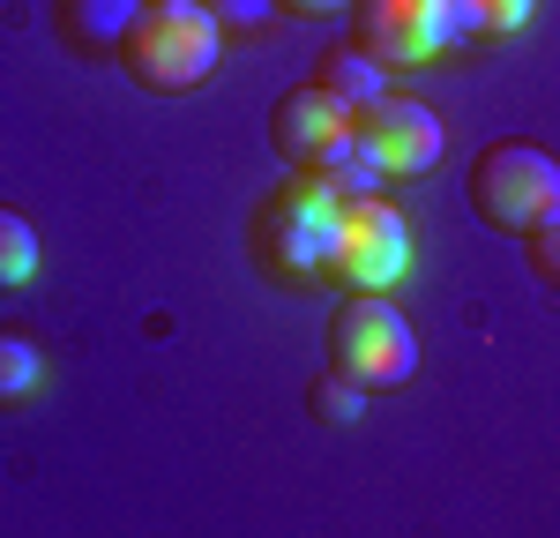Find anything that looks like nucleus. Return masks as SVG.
<instances>
[{"mask_svg":"<svg viewBox=\"0 0 560 538\" xmlns=\"http://www.w3.org/2000/svg\"><path fill=\"white\" fill-rule=\"evenodd\" d=\"M306 173H322L329 187H337V195H345V202H351V195H382V187H388V173L374 165V157H366V142H359V128H351V142H337L329 157H314Z\"/></svg>","mask_w":560,"mask_h":538,"instance_id":"obj_13","label":"nucleus"},{"mask_svg":"<svg viewBox=\"0 0 560 538\" xmlns=\"http://www.w3.org/2000/svg\"><path fill=\"white\" fill-rule=\"evenodd\" d=\"M135 8L142 0H52V31L83 60H113L120 38H128V23H135Z\"/></svg>","mask_w":560,"mask_h":538,"instance_id":"obj_9","label":"nucleus"},{"mask_svg":"<svg viewBox=\"0 0 560 538\" xmlns=\"http://www.w3.org/2000/svg\"><path fill=\"white\" fill-rule=\"evenodd\" d=\"M471 210L486 232H501V239H523L538 218H553L560 210V157L546 142H486L471 157Z\"/></svg>","mask_w":560,"mask_h":538,"instance_id":"obj_3","label":"nucleus"},{"mask_svg":"<svg viewBox=\"0 0 560 538\" xmlns=\"http://www.w3.org/2000/svg\"><path fill=\"white\" fill-rule=\"evenodd\" d=\"M351 128H359L366 157H374L388 179H427L433 165L448 157L441 113H433L427 97H411V90H388V97H374V105H366Z\"/></svg>","mask_w":560,"mask_h":538,"instance_id":"obj_6","label":"nucleus"},{"mask_svg":"<svg viewBox=\"0 0 560 538\" xmlns=\"http://www.w3.org/2000/svg\"><path fill=\"white\" fill-rule=\"evenodd\" d=\"M38 389H45V352L23 337V329L0 321V411H23Z\"/></svg>","mask_w":560,"mask_h":538,"instance_id":"obj_12","label":"nucleus"},{"mask_svg":"<svg viewBox=\"0 0 560 538\" xmlns=\"http://www.w3.org/2000/svg\"><path fill=\"white\" fill-rule=\"evenodd\" d=\"M419 269V239L411 218L388 195H351L337 218V255H329V284L345 292H396Z\"/></svg>","mask_w":560,"mask_h":538,"instance_id":"obj_5","label":"nucleus"},{"mask_svg":"<svg viewBox=\"0 0 560 538\" xmlns=\"http://www.w3.org/2000/svg\"><path fill=\"white\" fill-rule=\"evenodd\" d=\"M210 8H217V23H224V38H261L284 15L277 0H210Z\"/></svg>","mask_w":560,"mask_h":538,"instance_id":"obj_16","label":"nucleus"},{"mask_svg":"<svg viewBox=\"0 0 560 538\" xmlns=\"http://www.w3.org/2000/svg\"><path fill=\"white\" fill-rule=\"evenodd\" d=\"M538 0H448V52L456 45H509L516 31H530Z\"/></svg>","mask_w":560,"mask_h":538,"instance_id":"obj_11","label":"nucleus"},{"mask_svg":"<svg viewBox=\"0 0 560 538\" xmlns=\"http://www.w3.org/2000/svg\"><path fill=\"white\" fill-rule=\"evenodd\" d=\"M31 277H38V232L23 210L0 202V292H23Z\"/></svg>","mask_w":560,"mask_h":538,"instance_id":"obj_14","label":"nucleus"},{"mask_svg":"<svg viewBox=\"0 0 560 538\" xmlns=\"http://www.w3.org/2000/svg\"><path fill=\"white\" fill-rule=\"evenodd\" d=\"M314 83H322V90H329V97L351 113V120H359L374 97H388V90H396V68H382V60H374L359 38H337L322 60H314Z\"/></svg>","mask_w":560,"mask_h":538,"instance_id":"obj_10","label":"nucleus"},{"mask_svg":"<svg viewBox=\"0 0 560 538\" xmlns=\"http://www.w3.org/2000/svg\"><path fill=\"white\" fill-rule=\"evenodd\" d=\"M224 23H217L210 0H142L120 38V75L150 97H179V90H202L224 60Z\"/></svg>","mask_w":560,"mask_h":538,"instance_id":"obj_2","label":"nucleus"},{"mask_svg":"<svg viewBox=\"0 0 560 538\" xmlns=\"http://www.w3.org/2000/svg\"><path fill=\"white\" fill-rule=\"evenodd\" d=\"M284 15H306V23H329V15H345L351 0H277Z\"/></svg>","mask_w":560,"mask_h":538,"instance_id":"obj_18","label":"nucleus"},{"mask_svg":"<svg viewBox=\"0 0 560 538\" xmlns=\"http://www.w3.org/2000/svg\"><path fill=\"white\" fill-rule=\"evenodd\" d=\"M269 142H277L292 165H314V157H329L337 142H351V113L322 83H300V90L277 97V113H269Z\"/></svg>","mask_w":560,"mask_h":538,"instance_id":"obj_8","label":"nucleus"},{"mask_svg":"<svg viewBox=\"0 0 560 538\" xmlns=\"http://www.w3.org/2000/svg\"><path fill=\"white\" fill-rule=\"evenodd\" d=\"M329 366L351 374L366 397L374 389H404L419 374V329L388 292H345V307L329 314Z\"/></svg>","mask_w":560,"mask_h":538,"instance_id":"obj_4","label":"nucleus"},{"mask_svg":"<svg viewBox=\"0 0 560 538\" xmlns=\"http://www.w3.org/2000/svg\"><path fill=\"white\" fill-rule=\"evenodd\" d=\"M306 397H314V419H322V426H359V419H366V389H359L351 374H337V366H329Z\"/></svg>","mask_w":560,"mask_h":538,"instance_id":"obj_15","label":"nucleus"},{"mask_svg":"<svg viewBox=\"0 0 560 538\" xmlns=\"http://www.w3.org/2000/svg\"><path fill=\"white\" fill-rule=\"evenodd\" d=\"M337 218H345V195H337L322 173L292 165V173L255 202V224H247L261 277H269V284H284V292H314V284H329Z\"/></svg>","mask_w":560,"mask_h":538,"instance_id":"obj_1","label":"nucleus"},{"mask_svg":"<svg viewBox=\"0 0 560 538\" xmlns=\"http://www.w3.org/2000/svg\"><path fill=\"white\" fill-rule=\"evenodd\" d=\"M351 38L396 75L433 68L448 52V0H351Z\"/></svg>","mask_w":560,"mask_h":538,"instance_id":"obj_7","label":"nucleus"},{"mask_svg":"<svg viewBox=\"0 0 560 538\" xmlns=\"http://www.w3.org/2000/svg\"><path fill=\"white\" fill-rule=\"evenodd\" d=\"M523 255H530V269H538V277H546V284L560 292V210H553V218H538L530 232H523Z\"/></svg>","mask_w":560,"mask_h":538,"instance_id":"obj_17","label":"nucleus"}]
</instances>
